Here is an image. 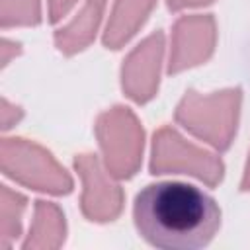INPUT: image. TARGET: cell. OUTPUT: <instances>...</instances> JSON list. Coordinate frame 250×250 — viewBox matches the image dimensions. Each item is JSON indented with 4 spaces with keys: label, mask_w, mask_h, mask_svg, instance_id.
Returning a JSON list of instances; mask_svg holds the SVG:
<instances>
[{
    "label": "cell",
    "mask_w": 250,
    "mask_h": 250,
    "mask_svg": "<svg viewBox=\"0 0 250 250\" xmlns=\"http://www.w3.org/2000/svg\"><path fill=\"white\" fill-rule=\"evenodd\" d=\"M0 164L2 172L21 186L55 195H64L72 189V178L66 170L49 150L31 141L2 139Z\"/></svg>",
    "instance_id": "obj_3"
},
{
    "label": "cell",
    "mask_w": 250,
    "mask_h": 250,
    "mask_svg": "<svg viewBox=\"0 0 250 250\" xmlns=\"http://www.w3.org/2000/svg\"><path fill=\"white\" fill-rule=\"evenodd\" d=\"M74 168L82 180L80 207L84 217L98 223L113 221L121 213L123 193L121 188L111 180V174L102 168L94 154H78Z\"/></svg>",
    "instance_id": "obj_6"
},
{
    "label": "cell",
    "mask_w": 250,
    "mask_h": 250,
    "mask_svg": "<svg viewBox=\"0 0 250 250\" xmlns=\"http://www.w3.org/2000/svg\"><path fill=\"white\" fill-rule=\"evenodd\" d=\"M154 2L156 0H115L104 31V45L107 49H119L127 43L145 23Z\"/></svg>",
    "instance_id": "obj_9"
},
{
    "label": "cell",
    "mask_w": 250,
    "mask_h": 250,
    "mask_svg": "<svg viewBox=\"0 0 250 250\" xmlns=\"http://www.w3.org/2000/svg\"><path fill=\"white\" fill-rule=\"evenodd\" d=\"M133 219L139 234L156 248L197 250L219 230L221 209L195 186L158 182L137 193Z\"/></svg>",
    "instance_id": "obj_1"
},
{
    "label": "cell",
    "mask_w": 250,
    "mask_h": 250,
    "mask_svg": "<svg viewBox=\"0 0 250 250\" xmlns=\"http://www.w3.org/2000/svg\"><path fill=\"white\" fill-rule=\"evenodd\" d=\"M49 2V18L51 21H59L61 18H64L70 8L78 2V0H47Z\"/></svg>",
    "instance_id": "obj_15"
},
{
    "label": "cell",
    "mask_w": 250,
    "mask_h": 250,
    "mask_svg": "<svg viewBox=\"0 0 250 250\" xmlns=\"http://www.w3.org/2000/svg\"><path fill=\"white\" fill-rule=\"evenodd\" d=\"M104 8L105 0H86L76 18L55 33L57 47L66 55L78 53L84 47H88L100 27Z\"/></svg>",
    "instance_id": "obj_10"
},
{
    "label": "cell",
    "mask_w": 250,
    "mask_h": 250,
    "mask_svg": "<svg viewBox=\"0 0 250 250\" xmlns=\"http://www.w3.org/2000/svg\"><path fill=\"white\" fill-rule=\"evenodd\" d=\"M66 223L59 205L51 201H35L33 221L29 227V234L23 240L25 250L35 248H59L64 244Z\"/></svg>",
    "instance_id": "obj_11"
},
{
    "label": "cell",
    "mask_w": 250,
    "mask_h": 250,
    "mask_svg": "<svg viewBox=\"0 0 250 250\" xmlns=\"http://www.w3.org/2000/svg\"><path fill=\"white\" fill-rule=\"evenodd\" d=\"M162 55H164V35L162 31H154L143 43H139L123 61L121 82L125 94L133 102L145 104L156 94Z\"/></svg>",
    "instance_id": "obj_8"
},
{
    "label": "cell",
    "mask_w": 250,
    "mask_h": 250,
    "mask_svg": "<svg viewBox=\"0 0 250 250\" xmlns=\"http://www.w3.org/2000/svg\"><path fill=\"white\" fill-rule=\"evenodd\" d=\"M39 21V0H0V23L4 29L14 25H35Z\"/></svg>",
    "instance_id": "obj_13"
},
{
    "label": "cell",
    "mask_w": 250,
    "mask_h": 250,
    "mask_svg": "<svg viewBox=\"0 0 250 250\" xmlns=\"http://www.w3.org/2000/svg\"><path fill=\"white\" fill-rule=\"evenodd\" d=\"M242 189H250V158H248V164H246V170H244V176H242Z\"/></svg>",
    "instance_id": "obj_18"
},
{
    "label": "cell",
    "mask_w": 250,
    "mask_h": 250,
    "mask_svg": "<svg viewBox=\"0 0 250 250\" xmlns=\"http://www.w3.org/2000/svg\"><path fill=\"white\" fill-rule=\"evenodd\" d=\"M150 172L188 174L205 182L207 186H217L223 178L225 166L215 154L188 143L174 129L162 127L154 133L152 139Z\"/></svg>",
    "instance_id": "obj_5"
},
{
    "label": "cell",
    "mask_w": 250,
    "mask_h": 250,
    "mask_svg": "<svg viewBox=\"0 0 250 250\" xmlns=\"http://www.w3.org/2000/svg\"><path fill=\"white\" fill-rule=\"evenodd\" d=\"M215 20L207 14L184 16L172 29V51L168 72L176 74L189 66L205 62L215 49Z\"/></svg>",
    "instance_id": "obj_7"
},
{
    "label": "cell",
    "mask_w": 250,
    "mask_h": 250,
    "mask_svg": "<svg viewBox=\"0 0 250 250\" xmlns=\"http://www.w3.org/2000/svg\"><path fill=\"white\" fill-rule=\"evenodd\" d=\"M213 0H168V8L170 10H182V8H189V6H201V4H209Z\"/></svg>",
    "instance_id": "obj_17"
},
{
    "label": "cell",
    "mask_w": 250,
    "mask_h": 250,
    "mask_svg": "<svg viewBox=\"0 0 250 250\" xmlns=\"http://www.w3.org/2000/svg\"><path fill=\"white\" fill-rule=\"evenodd\" d=\"M27 199L10 189L8 186L0 188V234L6 246H10L21 234V217L25 211Z\"/></svg>",
    "instance_id": "obj_12"
},
{
    "label": "cell",
    "mask_w": 250,
    "mask_h": 250,
    "mask_svg": "<svg viewBox=\"0 0 250 250\" xmlns=\"http://www.w3.org/2000/svg\"><path fill=\"white\" fill-rule=\"evenodd\" d=\"M96 137L105 170L113 178H131L143 156V127L129 107H111L96 121Z\"/></svg>",
    "instance_id": "obj_4"
},
{
    "label": "cell",
    "mask_w": 250,
    "mask_h": 250,
    "mask_svg": "<svg viewBox=\"0 0 250 250\" xmlns=\"http://www.w3.org/2000/svg\"><path fill=\"white\" fill-rule=\"evenodd\" d=\"M2 66H8L12 57H16L20 53V43L10 41V39H2Z\"/></svg>",
    "instance_id": "obj_16"
},
{
    "label": "cell",
    "mask_w": 250,
    "mask_h": 250,
    "mask_svg": "<svg viewBox=\"0 0 250 250\" xmlns=\"http://www.w3.org/2000/svg\"><path fill=\"white\" fill-rule=\"evenodd\" d=\"M2 129L8 131L10 127H14L20 119H21V109L18 105H12L6 98H2Z\"/></svg>",
    "instance_id": "obj_14"
},
{
    "label": "cell",
    "mask_w": 250,
    "mask_h": 250,
    "mask_svg": "<svg viewBox=\"0 0 250 250\" xmlns=\"http://www.w3.org/2000/svg\"><path fill=\"white\" fill-rule=\"evenodd\" d=\"M240 111V90L230 88L213 94L189 90L176 107V121L197 139L209 143L217 150L230 146L236 133Z\"/></svg>",
    "instance_id": "obj_2"
}]
</instances>
